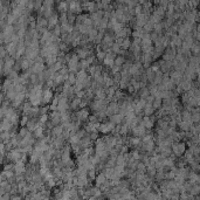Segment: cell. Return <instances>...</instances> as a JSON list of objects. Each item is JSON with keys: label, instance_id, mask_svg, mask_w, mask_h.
<instances>
[{"label": "cell", "instance_id": "cell-1", "mask_svg": "<svg viewBox=\"0 0 200 200\" xmlns=\"http://www.w3.org/2000/svg\"><path fill=\"white\" fill-rule=\"evenodd\" d=\"M184 150H185V145H184V144H181V143H177V144H175V145H173V151H175L177 155L183 153V152H184Z\"/></svg>", "mask_w": 200, "mask_h": 200}, {"label": "cell", "instance_id": "cell-2", "mask_svg": "<svg viewBox=\"0 0 200 200\" xmlns=\"http://www.w3.org/2000/svg\"><path fill=\"white\" fill-rule=\"evenodd\" d=\"M145 130V128L143 126V125H139V126H136L135 129H133V133H136L137 136H140V135H144V131Z\"/></svg>", "mask_w": 200, "mask_h": 200}, {"label": "cell", "instance_id": "cell-3", "mask_svg": "<svg viewBox=\"0 0 200 200\" xmlns=\"http://www.w3.org/2000/svg\"><path fill=\"white\" fill-rule=\"evenodd\" d=\"M88 115H89V113H88V111L87 110H85V109H83V110H81L78 113H77V117L78 118H87L88 117Z\"/></svg>", "mask_w": 200, "mask_h": 200}, {"label": "cell", "instance_id": "cell-4", "mask_svg": "<svg viewBox=\"0 0 200 200\" xmlns=\"http://www.w3.org/2000/svg\"><path fill=\"white\" fill-rule=\"evenodd\" d=\"M112 129V124H102L101 125V131L103 132H109Z\"/></svg>", "mask_w": 200, "mask_h": 200}, {"label": "cell", "instance_id": "cell-5", "mask_svg": "<svg viewBox=\"0 0 200 200\" xmlns=\"http://www.w3.org/2000/svg\"><path fill=\"white\" fill-rule=\"evenodd\" d=\"M144 108H145V113H146L148 116H149V115H151V113L153 112V110H155V109H153V107H152V105H150V104H149V105H145Z\"/></svg>", "mask_w": 200, "mask_h": 200}, {"label": "cell", "instance_id": "cell-6", "mask_svg": "<svg viewBox=\"0 0 200 200\" xmlns=\"http://www.w3.org/2000/svg\"><path fill=\"white\" fill-rule=\"evenodd\" d=\"M50 98H52V91L50 90H47L45 93V95H43V100H45V102H48Z\"/></svg>", "mask_w": 200, "mask_h": 200}, {"label": "cell", "instance_id": "cell-7", "mask_svg": "<svg viewBox=\"0 0 200 200\" xmlns=\"http://www.w3.org/2000/svg\"><path fill=\"white\" fill-rule=\"evenodd\" d=\"M123 118V115H115V116H112V121L115 122V123H120Z\"/></svg>", "mask_w": 200, "mask_h": 200}, {"label": "cell", "instance_id": "cell-8", "mask_svg": "<svg viewBox=\"0 0 200 200\" xmlns=\"http://www.w3.org/2000/svg\"><path fill=\"white\" fill-rule=\"evenodd\" d=\"M131 144L132 145H138L139 144V139L138 138H132L131 139Z\"/></svg>", "mask_w": 200, "mask_h": 200}]
</instances>
